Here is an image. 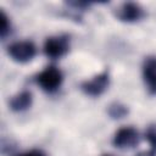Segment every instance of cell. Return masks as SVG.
Listing matches in <instances>:
<instances>
[{
    "instance_id": "6da1fadb",
    "label": "cell",
    "mask_w": 156,
    "mask_h": 156,
    "mask_svg": "<svg viewBox=\"0 0 156 156\" xmlns=\"http://www.w3.org/2000/svg\"><path fill=\"white\" fill-rule=\"evenodd\" d=\"M35 80L44 91L54 93L61 87L63 76H62V72L57 67L49 66L37 76Z\"/></svg>"
},
{
    "instance_id": "7a4b0ae2",
    "label": "cell",
    "mask_w": 156,
    "mask_h": 156,
    "mask_svg": "<svg viewBox=\"0 0 156 156\" xmlns=\"http://www.w3.org/2000/svg\"><path fill=\"white\" fill-rule=\"evenodd\" d=\"M35 45L29 40L16 41L7 48V54L10 55V57L20 63L29 62L35 56Z\"/></svg>"
},
{
    "instance_id": "3957f363",
    "label": "cell",
    "mask_w": 156,
    "mask_h": 156,
    "mask_svg": "<svg viewBox=\"0 0 156 156\" xmlns=\"http://www.w3.org/2000/svg\"><path fill=\"white\" fill-rule=\"evenodd\" d=\"M69 50V38L67 35L50 37L45 40L44 52L50 58H60Z\"/></svg>"
},
{
    "instance_id": "277c9868",
    "label": "cell",
    "mask_w": 156,
    "mask_h": 156,
    "mask_svg": "<svg viewBox=\"0 0 156 156\" xmlns=\"http://www.w3.org/2000/svg\"><path fill=\"white\" fill-rule=\"evenodd\" d=\"M110 76L107 71H104L89 80H85L80 84V89L89 96H99L101 95L108 87Z\"/></svg>"
},
{
    "instance_id": "5b68a950",
    "label": "cell",
    "mask_w": 156,
    "mask_h": 156,
    "mask_svg": "<svg viewBox=\"0 0 156 156\" xmlns=\"http://www.w3.org/2000/svg\"><path fill=\"white\" fill-rule=\"evenodd\" d=\"M144 9L135 2H124L116 10V17L122 22H138L144 18Z\"/></svg>"
},
{
    "instance_id": "8992f818",
    "label": "cell",
    "mask_w": 156,
    "mask_h": 156,
    "mask_svg": "<svg viewBox=\"0 0 156 156\" xmlns=\"http://www.w3.org/2000/svg\"><path fill=\"white\" fill-rule=\"evenodd\" d=\"M139 143V133L133 127L118 129L113 136V145L118 149H130Z\"/></svg>"
},
{
    "instance_id": "52a82bcc",
    "label": "cell",
    "mask_w": 156,
    "mask_h": 156,
    "mask_svg": "<svg viewBox=\"0 0 156 156\" xmlns=\"http://www.w3.org/2000/svg\"><path fill=\"white\" fill-rule=\"evenodd\" d=\"M143 77L150 94L156 95V56H149L143 65Z\"/></svg>"
},
{
    "instance_id": "ba28073f",
    "label": "cell",
    "mask_w": 156,
    "mask_h": 156,
    "mask_svg": "<svg viewBox=\"0 0 156 156\" xmlns=\"http://www.w3.org/2000/svg\"><path fill=\"white\" fill-rule=\"evenodd\" d=\"M32 101H33L32 93L24 90V91L18 93L10 100V108L15 112H21V111L29 108L32 105Z\"/></svg>"
},
{
    "instance_id": "9c48e42d",
    "label": "cell",
    "mask_w": 156,
    "mask_h": 156,
    "mask_svg": "<svg viewBox=\"0 0 156 156\" xmlns=\"http://www.w3.org/2000/svg\"><path fill=\"white\" fill-rule=\"evenodd\" d=\"M107 112H108L110 117H112L115 119H119L128 115V108H127V106H124L119 102H113L108 106Z\"/></svg>"
},
{
    "instance_id": "30bf717a",
    "label": "cell",
    "mask_w": 156,
    "mask_h": 156,
    "mask_svg": "<svg viewBox=\"0 0 156 156\" xmlns=\"http://www.w3.org/2000/svg\"><path fill=\"white\" fill-rule=\"evenodd\" d=\"M145 139L147 140L149 145H150V151H152L154 154H156V126H151L147 128L146 133H145Z\"/></svg>"
},
{
    "instance_id": "8fae6325",
    "label": "cell",
    "mask_w": 156,
    "mask_h": 156,
    "mask_svg": "<svg viewBox=\"0 0 156 156\" xmlns=\"http://www.w3.org/2000/svg\"><path fill=\"white\" fill-rule=\"evenodd\" d=\"M0 21H1V27H0V35L1 38L4 39L9 33H10V29H11V24H10V21H9V17L6 16V13L1 10L0 11Z\"/></svg>"
},
{
    "instance_id": "7c38bea8",
    "label": "cell",
    "mask_w": 156,
    "mask_h": 156,
    "mask_svg": "<svg viewBox=\"0 0 156 156\" xmlns=\"http://www.w3.org/2000/svg\"><path fill=\"white\" fill-rule=\"evenodd\" d=\"M20 156H46V155L39 150H32V151H27L24 154H21Z\"/></svg>"
},
{
    "instance_id": "4fadbf2b",
    "label": "cell",
    "mask_w": 156,
    "mask_h": 156,
    "mask_svg": "<svg viewBox=\"0 0 156 156\" xmlns=\"http://www.w3.org/2000/svg\"><path fill=\"white\" fill-rule=\"evenodd\" d=\"M136 156H156V154H154L152 151L147 150V151H141V152H139Z\"/></svg>"
},
{
    "instance_id": "5bb4252c",
    "label": "cell",
    "mask_w": 156,
    "mask_h": 156,
    "mask_svg": "<svg viewBox=\"0 0 156 156\" xmlns=\"http://www.w3.org/2000/svg\"><path fill=\"white\" fill-rule=\"evenodd\" d=\"M102 156H111V155H102Z\"/></svg>"
}]
</instances>
